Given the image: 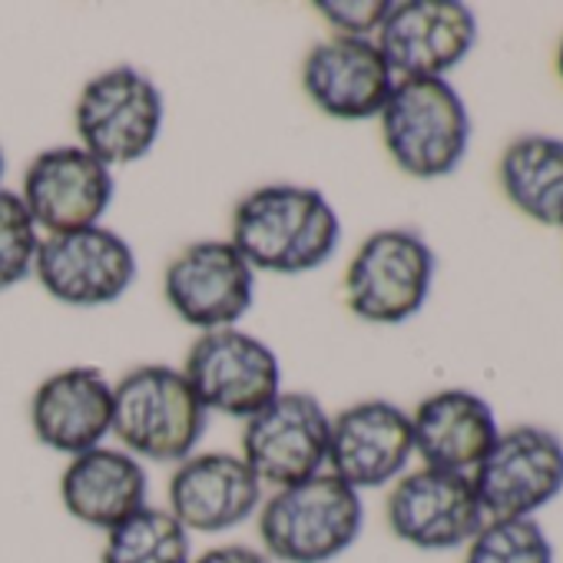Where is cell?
<instances>
[{"label":"cell","mask_w":563,"mask_h":563,"mask_svg":"<svg viewBox=\"0 0 563 563\" xmlns=\"http://www.w3.org/2000/svg\"><path fill=\"white\" fill-rule=\"evenodd\" d=\"M378 120L388 156L415 179L451 176L467 156L471 113L444 77L398 80Z\"/></svg>","instance_id":"obj_4"},{"label":"cell","mask_w":563,"mask_h":563,"mask_svg":"<svg viewBox=\"0 0 563 563\" xmlns=\"http://www.w3.org/2000/svg\"><path fill=\"white\" fill-rule=\"evenodd\" d=\"M398 77L372 37H329L302 60V90L332 120L362 123L382 117Z\"/></svg>","instance_id":"obj_15"},{"label":"cell","mask_w":563,"mask_h":563,"mask_svg":"<svg viewBox=\"0 0 563 563\" xmlns=\"http://www.w3.org/2000/svg\"><path fill=\"white\" fill-rule=\"evenodd\" d=\"M262 507V481L225 451L189 454L169 477V514L192 533H222Z\"/></svg>","instance_id":"obj_17"},{"label":"cell","mask_w":563,"mask_h":563,"mask_svg":"<svg viewBox=\"0 0 563 563\" xmlns=\"http://www.w3.org/2000/svg\"><path fill=\"white\" fill-rule=\"evenodd\" d=\"M385 517L391 533L418 550L467 547L484 527V510L471 477L434 467L405 474L388 494Z\"/></svg>","instance_id":"obj_14"},{"label":"cell","mask_w":563,"mask_h":563,"mask_svg":"<svg viewBox=\"0 0 563 563\" xmlns=\"http://www.w3.org/2000/svg\"><path fill=\"white\" fill-rule=\"evenodd\" d=\"M471 484L484 520L533 517L563 490V441L537 424L500 431Z\"/></svg>","instance_id":"obj_8"},{"label":"cell","mask_w":563,"mask_h":563,"mask_svg":"<svg viewBox=\"0 0 563 563\" xmlns=\"http://www.w3.org/2000/svg\"><path fill=\"white\" fill-rule=\"evenodd\" d=\"M411 454V415L391 401H358L332 418L325 467L355 490L385 487L401 477Z\"/></svg>","instance_id":"obj_16"},{"label":"cell","mask_w":563,"mask_h":563,"mask_svg":"<svg viewBox=\"0 0 563 563\" xmlns=\"http://www.w3.org/2000/svg\"><path fill=\"white\" fill-rule=\"evenodd\" d=\"M163 296L169 309L199 332L235 329L255 299V268L232 242L202 239L169 258Z\"/></svg>","instance_id":"obj_11"},{"label":"cell","mask_w":563,"mask_h":563,"mask_svg":"<svg viewBox=\"0 0 563 563\" xmlns=\"http://www.w3.org/2000/svg\"><path fill=\"white\" fill-rule=\"evenodd\" d=\"M255 272L299 275L325 265L342 242V219L312 186H262L232 212V239Z\"/></svg>","instance_id":"obj_1"},{"label":"cell","mask_w":563,"mask_h":563,"mask_svg":"<svg viewBox=\"0 0 563 563\" xmlns=\"http://www.w3.org/2000/svg\"><path fill=\"white\" fill-rule=\"evenodd\" d=\"M146 494H150L146 467L133 454L103 444L70 457L60 477V500L67 514L107 533L123 520H130L136 510H143Z\"/></svg>","instance_id":"obj_20"},{"label":"cell","mask_w":563,"mask_h":563,"mask_svg":"<svg viewBox=\"0 0 563 563\" xmlns=\"http://www.w3.org/2000/svg\"><path fill=\"white\" fill-rule=\"evenodd\" d=\"M34 275L44 292L57 302L74 309H97L117 302L136 282V255L120 232L90 225L44 235Z\"/></svg>","instance_id":"obj_10"},{"label":"cell","mask_w":563,"mask_h":563,"mask_svg":"<svg viewBox=\"0 0 563 563\" xmlns=\"http://www.w3.org/2000/svg\"><path fill=\"white\" fill-rule=\"evenodd\" d=\"M117 192L113 169L84 146H54L31 159L24 173V206L47 235L100 225Z\"/></svg>","instance_id":"obj_13"},{"label":"cell","mask_w":563,"mask_h":563,"mask_svg":"<svg viewBox=\"0 0 563 563\" xmlns=\"http://www.w3.org/2000/svg\"><path fill=\"white\" fill-rule=\"evenodd\" d=\"M41 229L31 219L21 192L0 189V292H8L34 272Z\"/></svg>","instance_id":"obj_24"},{"label":"cell","mask_w":563,"mask_h":563,"mask_svg":"<svg viewBox=\"0 0 563 563\" xmlns=\"http://www.w3.org/2000/svg\"><path fill=\"white\" fill-rule=\"evenodd\" d=\"M332 418L312 391H278V398L252 415L242 428V461L262 487H296L322 474L329 464Z\"/></svg>","instance_id":"obj_9"},{"label":"cell","mask_w":563,"mask_h":563,"mask_svg":"<svg viewBox=\"0 0 563 563\" xmlns=\"http://www.w3.org/2000/svg\"><path fill=\"white\" fill-rule=\"evenodd\" d=\"M192 563H272L262 550L255 547H245V543H222V547H212L199 556H192Z\"/></svg>","instance_id":"obj_26"},{"label":"cell","mask_w":563,"mask_h":563,"mask_svg":"<svg viewBox=\"0 0 563 563\" xmlns=\"http://www.w3.org/2000/svg\"><path fill=\"white\" fill-rule=\"evenodd\" d=\"M206 418L183 368L140 365L113 385V434L136 461H186L206 434Z\"/></svg>","instance_id":"obj_3"},{"label":"cell","mask_w":563,"mask_h":563,"mask_svg":"<svg viewBox=\"0 0 563 563\" xmlns=\"http://www.w3.org/2000/svg\"><path fill=\"white\" fill-rule=\"evenodd\" d=\"M464 563H553V543L533 517L484 520L467 543Z\"/></svg>","instance_id":"obj_23"},{"label":"cell","mask_w":563,"mask_h":563,"mask_svg":"<svg viewBox=\"0 0 563 563\" xmlns=\"http://www.w3.org/2000/svg\"><path fill=\"white\" fill-rule=\"evenodd\" d=\"M316 11L339 31V37H372L385 24L391 4L388 0H322Z\"/></svg>","instance_id":"obj_25"},{"label":"cell","mask_w":563,"mask_h":563,"mask_svg":"<svg viewBox=\"0 0 563 563\" xmlns=\"http://www.w3.org/2000/svg\"><path fill=\"white\" fill-rule=\"evenodd\" d=\"M556 74H560V80H563V41H560V47H556Z\"/></svg>","instance_id":"obj_27"},{"label":"cell","mask_w":563,"mask_h":563,"mask_svg":"<svg viewBox=\"0 0 563 563\" xmlns=\"http://www.w3.org/2000/svg\"><path fill=\"white\" fill-rule=\"evenodd\" d=\"M398 80L444 77L477 44V18L457 0H401L391 4L375 37Z\"/></svg>","instance_id":"obj_12"},{"label":"cell","mask_w":563,"mask_h":563,"mask_svg":"<svg viewBox=\"0 0 563 563\" xmlns=\"http://www.w3.org/2000/svg\"><path fill=\"white\" fill-rule=\"evenodd\" d=\"M411 434L424 467L471 477L490 454L500 428L494 408L481 395L467 388H444L415 408Z\"/></svg>","instance_id":"obj_19"},{"label":"cell","mask_w":563,"mask_h":563,"mask_svg":"<svg viewBox=\"0 0 563 563\" xmlns=\"http://www.w3.org/2000/svg\"><path fill=\"white\" fill-rule=\"evenodd\" d=\"M434 249L415 229L372 232L349 262L345 302L352 316L372 325H401L418 316L431 296Z\"/></svg>","instance_id":"obj_5"},{"label":"cell","mask_w":563,"mask_h":563,"mask_svg":"<svg viewBox=\"0 0 563 563\" xmlns=\"http://www.w3.org/2000/svg\"><path fill=\"white\" fill-rule=\"evenodd\" d=\"M183 375L202 408L225 418L249 421L282 391V368L275 352L242 329L202 332L186 352Z\"/></svg>","instance_id":"obj_7"},{"label":"cell","mask_w":563,"mask_h":563,"mask_svg":"<svg viewBox=\"0 0 563 563\" xmlns=\"http://www.w3.org/2000/svg\"><path fill=\"white\" fill-rule=\"evenodd\" d=\"M100 563H192L189 530L163 507H143L107 533Z\"/></svg>","instance_id":"obj_22"},{"label":"cell","mask_w":563,"mask_h":563,"mask_svg":"<svg viewBox=\"0 0 563 563\" xmlns=\"http://www.w3.org/2000/svg\"><path fill=\"white\" fill-rule=\"evenodd\" d=\"M163 117L159 87L136 67L97 74L74 110L84 150L110 169L143 159L163 133Z\"/></svg>","instance_id":"obj_6"},{"label":"cell","mask_w":563,"mask_h":563,"mask_svg":"<svg viewBox=\"0 0 563 563\" xmlns=\"http://www.w3.org/2000/svg\"><path fill=\"white\" fill-rule=\"evenodd\" d=\"M4 169H8V159H4V150H0V179H4Z\"/></svg>","instance_id":"obj_28"},{"label":"cell","mask_w":563,"mask_h":563,"mask_svg":"<svg viewBox=\"0 0 563 563\" xmlns=\"http://www.w3.org/2000/svg\"><path fill=\"white\" fill-rule=\"evenodd\" d=\"M362 494L329 471L275 490L258 507L262 553L272 563H332L362 537Z\"/></svg>","instance_id":"obj_2"},{"label":"cell","mask_w":563,"mask_h":563,"mask_svg":"<svg viewBox=\"0 0 563 563\" xmlns=\"http://www.w3.org/2000/svg\"><path fill=\"white\" fill-rule=\"evenodd\" d=\"M497 179L507 202L527 219L563 229V140L540 133L514 140L500 156Z\"/></svg>","instance_id":"obj_21"},{"label":"cell","mask_w":563,"mask_h":563,"mask_svg":"<svg viewBox=\"0 0 563 563\" xmlns=\"http://www.w3.org/2000/svg\"><path fill=\"white\" fill-rule=\"evenodd\" d=\"M31 424L37 441L60 454L93 451L113 434V385L100 368H64L34 391Z\"/></svg>","instance_id":"obj_18"}]
</instances>
